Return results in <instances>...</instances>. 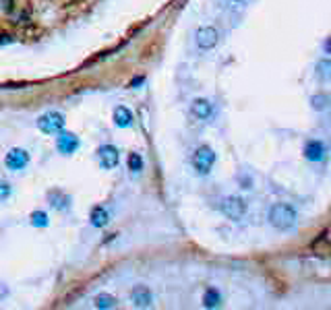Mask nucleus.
<instances>
[{"instance_id": "obj_1", "label": "nucleus", "mask_w": 331, "mask_h": 310, "mask_svg": "<svg viewBox=\"0 0 331 310\" xmlns=\"http://www.w3.org/2000/svg\"><path fill=\"white\" fill-rule=\"evenodd\" d=\"M296 209L288 203H275L269 209V224H271L279 232H286V229H292L296 225Z\"/></svg>"}, {"instance_id": "obj_2", "label": "nucleus", "mask_w": 331, "mask_h": 310, "mask_svg": "<svg viewBox=\"0 0 331 310\" xmlns=\"http://www.w3.org/2000/svg\"><path fill=\"white\" fill-rule=\"evenodd\" d=\"M190 162H193V168L199 176H207L209 172H211L213 164H215V151L209 145H199L195 149Z\"/></svg>"}, {"instance_id": "obj_3", "label": "nucleus", "mask_w": 331, "mask_h": 310, "mask_svg": "<svg viewBox=\"0 0 331 310\" xmlns=\"http://www.w3.org/2000/svg\"><path fill=\"white\" fill-rule=\"evenodd\" d=\"M219 211H222L228 219L240 222V219L246 215V203L240 197H224L222 203H219Z\"/></svg>"}, {"instance_id": "obj_4", "label": "nucleus", "mask_w": 331, "mask_h": 310, "mask_svg": "<svg viewBox=\"0 0 331 310\" xmlns=\"http://www.w3.org/2000/svg\"><path fill=\"white\" fill-rule=\"evenodd\" d=\"M37 128L44 135H58L64 128V116L60 112H46L37 118Z\"/></svg>"}, {"instance_id": "obj_5", "label": "nucleus", "mask_w": 331, "mask_h": 310, "mask_svg": "<svg viewBox=\"0 0 331 310\" xmlns=\"http://www.w3.org/2000/svg\"><path fill=\"white\" fill-rule=\"evenodd\" d=\"M195 42L201 50H213L219 44V31L211 25H203L195 31Z\"/></svg>"}, {"instance_id": "obj_6", "label": "nucleus", "mask_w": 331, "mask_h": 310, "mask_svg": "<svg viewBox=\"0 0 331 310\" xmlns=\"http://www.w3.org/2000/svg\"><path fill=\"white\" fill-rule=\"evenodd\" d=\"M56 149L62 155H73L77 149H79V137L75 133H68V131H60L58 139H56Z\"/></svg>"}, {"instance_id": "obj_7", "label": "nucleus", "mask_w": 331, "mask_h": 310, "mask_svg": "<svg viewBox=\"0 0 331 310\" xmlns=\"http://www.w3.org/2000/svg\"><path fill=\"white\" fill-rule=\"evenodd\" d=\"M4 164L8 169H13V172H19V169H23L27 164H29V153L25 149H19V147H13L11 151L6 153L4 157Z\"/></svg>"}, {"instance_id": "obj_8", "label": "nucleus", "mask_w": 331, "mask_h": 310, "mask_svg": "<svg viewBox=\"0 0 331 310\" xmlns=\"http://www.w3.org/2000/svg\"><path fill=\"white\" fill-rule=\"evenodd\" d=\"M97 159L104 169H112L118 166V149L114 145H102L97 149Z\"/></svg>"}, {"instance_id": "obj_9", "label": "nucleus", "mask_w": 331, "mask_h": 310, "mask_svg": "<svg viewBox=\"0 0 331 310\" xmlns=\"http://www.w3.org/2000/svg\"><path fill=\"white\" fill-rule=\"evenodd\" d=\"M190 116L197 118V120H209L213 116V104L209 99L203 97H197L193 104H190Z\"/></svg>"}, {"instance_id": "obj_10", "label": "nucleus", "mask_w": 331, "mask_h": 310, "mask_svg": "<svg viewBox=\"0 0 331 310\" xmlns=\"http://www.w3.org/2000/svg\"><path fill=\"white\" fill-rule=\"evenodd\" d=\"M327 155V149H325V143L323 141H319V139H315V141H308L304 145V157L308 159V162H323Z\"/></svg>"}, {"instance_id": "obj_11", "label": "nucleus", "mask_w": 331, "mask_h": 310, "mask_svg": "<svg viewBox=\"0 0 331 310\" xmlns=\"http://www.w3.org/2000/svg\"><path fill=\"white\" fill-rule=\"evenodd\" d=\"M130 300L137 308H149L153 304V294L149 292V287L145 285H137L133 292H130Z\"/></svg>"}, {"instance_id": "obj_12", "label": "nucleus", "mask_w": 331, "mask_h": 310, "mask_svg": "<svg viewBox=\"0 0 331 310\" xmlns=\"http://www.w3.org/2000/svg\"><path fill=\"white\" fill-rule=\"evenodd\" d=\"M133 122H135V116L126 106H118L114 110V124L118 128H128V126H133Z\"/></svg>"}, {"instance_id": "obj_13", "label": "nucleus", "mask_w": 331, "mask_h": 310, "mask_svg": "<svg viewBox=\"0 0 331 310\" xmlns=\"http://www.w3.org/2000/svg\"><path fill=\"white\" fill-rule=\"evenodd\" d=\"M89 219H91V225L93 227H106L112 217H110L108 207L99 205V207H93V211H91V215H89Z\"/></svg>"}, {"instance_id": "obj_14", "label": "nucleus", "mask_w": 331, "mask_h": 310, "mask_svg": "<svg viewBox=\"0 0 331 310\" xmlns=\"http://www.w3.org/2000/svg\"><path fill=\"white\" fill-rule=\"evenodd\" d=\"M48 201L52 203V207L58 209V211H64V209L71 207V197H66L64 193H60V191L48 193Z\"/></svg>"}, {"instance_id": "obj_15", "label": "nucleus", "mask_w": 331, "mask_h": 310, "mask_svg": "<svg viewBox=\"0 0 331 310\" xmlns=\"http://www.w3.org/2000/svg\"><path fill=\"white\" fill-rule=\"evenodd\" d=\"M219 304H222V294H219V289H215V287L205 289V294H203V306H205V308H217Z\"/></svg>"}, {"instance_id": "obj_16", "label": "nucleus", "mask_w": 331, "mask_h": 310, "mask_svg": "<svg viewBox=\"0 0 331 310\" xmlns=\"http://www.w3.org/2000/svg\"><path fill=\"white\" fill-rule=\"evenodd\" d=\"M93 306L99 310H108V308H116L118 306V300L112 294H97L93 298Z\"/></svg>"}, {"instance_id": "obj_17", "label": "nucleus", "mask_w": 331, "mask_h": 310, "mask_svg": "<svg viewBox=\"0 0 331 310\" xmlns=\"http://www.w3.org/2000/svg\"><path fill=\"white\" fill-rule=\"evenodd\" d=\"M126 164H128V169H130V174H139L143 169V159L139 153H130L128 159H126Z\"/></svg>"}, {"instance_id": "obj_18", "label": "nucleus", "mask_w": 331, "mask_h": 310, "mask_svg": "<svg viewBox=\"0 0 331 310\" xmlns=\"http://www.w3.org/2000/svg\"><path fill=\"white\" fill-rule=\"evenodd\" d=\"M31 224L35 227H46L50 222H48V213L46 211H33L31 213Z\"/></svg>"}, {"instance_id": "obj_19", "label": "nucleus", "mask_w": 331, "mask_h": 310, "mask_svg": "<svg viewBox=\"0 0 331 310\" xmlns=\"http://www.w3.org/2000/svg\"><path fill=\"white\" fill-rule=\"evenodd\" d=\"M317 68H319L317 75L323 79V81H329V68H331V62H329V60H321Z\"/></svg>"}, {"instance_id": "obj_20", "label": "nucleus", "mask_w": 331, "mask_h": 310, "mask_svg": "<svg viewBox=\"0 0 331 310\" xmlns=\"http://www.w3.org/2000/svg\"><path fill=\"white\" fill-rule=\"evenodd\" d=\"M327 102H329L327 95H315L313 99H310V104H313L315 110H325V108H327Z\"/></svg>"}, {"instance_id": "obj_21", "label": "nucleus", "mask_w": 331, "mask_h": 310, "mask_svg": "<svg viewBox=\"0 0 331 310\" xmlns=\"http://www.w3.org/2000/svg\"><path fill=\"white\" fill-rule=\"evenodd\" d=\"M11 197V184L8 182H0V201H4V198Z\"/></svg>"}, {"instance_id": "obj_22", "label": "nucleus", "mask_w": 331, "mask_h": 310, "mask_svg": "<svg viewBox=\"0 0 331 310\" xmlns=\"http://www.w3.org/2000/svg\"><path fill=\"white\" fill-rule=\"evenodd\" d=\"M8 42H13V39H11V35H6V33H2V35H0V46H2V44H8Z\"/></svg>"}, {"instance_id": "obj_23", "label": "nucleus", "mask_w": 331, "mask_h": 310, "mask_svg": "<svg viewBox=\"0 0 331 310\" xmlns=\"http://www.w3.org/2000/svg\"><path fill=\"white\" fill-rule=\"evenodd\" d=\"M143 83V77H137L135 81H130V87H137V85H141Z\"/></svg>"}, {"instance_id": "obj_24", "label": "nucleus", "mask_w": 331, "mask_h": 310, "mask_svg": "<svg viewBox=\"0 0 331 310\" xmlns=\"http://www.w3.org/2000/svg\"><path fill=\"white\" fill-rule=\"evenodd\" d=\"M0 296H6V289L4 287H0Z\"/></svg>"}, {"instance_id": "obj_25", "label": "nucleus", "mask_w": 331, "mask_h": 310, "mask_svg": "<svg viewBox=\"0 0 331 310\" xmlns=\"http://www.w3.org/2000/svg\"><path fill=\"white\" fill-rule=\"evenodd\" d=\"M230 2H242V0H230Z\"/></svg>"}]
</instances>
